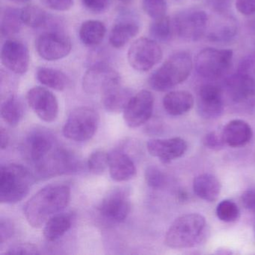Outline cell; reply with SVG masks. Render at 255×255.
<instances>
[{"mask_svg": "<svg viewBox=\"0 0 255 255\" xmlns=\"http://www.w3.org/2000/svg\"><path fill=\"white\" fill-rule=\"evenodd\" d=\"M203 144L207 148L218 151L224 148L225 142L222 132L219 133L216 131H212L206 134L203 138Z\"/></svg>", "mask_w": 255, "mask_h": 255, "instance_id": "38", "label": "cell"}, {"mask_svg": "<svg viewBox=\"0 0 255 255\" xmlns=\"http://www.w3.org/2000/svg\"><path fill=\"white\" fill-rule=\"evenodd\" d=\"M40 252H38V249H37L36 246L33 245L24 244L16 245V246H12L6 252L5 255H38Z\"/></svg>", "mask_w": 255, "mask_h": 255, "instance_id": "39", "label": "cell"}, {"mask_svg": "<svg viewBox=\"0 0 255 255\" xmlns=\"http://www.w3.org/2000/svg\"><path fill=\"white\" fill-rule=\"evenodd\" d=\"M12 1H14V2H27L29 0H12Z\"/></svg>", "mask_w": 255, "mask_h": 255, "instance_id": "47", "label": "cell"}, {"mask_svg": "<svg viewBox=\"0 0 255 255\" xmlns=\"http://www.w3.org/2000/svg\"><path fill=\"white\" fill-rule=\"evenodd\" d=\"M83 6L92 12H103L107 9L110 0H80Z\"/></svg>", "mask_w": 255, "mask_h": 255, "instance_id": "42", "label": "cell"}, {"mask_svg": "<svg viewBox=\"0 0 255 255\" xmlns=\"http://www.w3.org/2000/svg\"><path fill=\"white\" fill-rule=\"evenodd\" d=\"M213 1H215V2H216V4H218L219 3H220V5L221 4H222V3H224V2H226L227 1H228V0H213Z\"/></svg>", "mask_w": 255, "mask_h": 255, "instance_id": "46", "label": "cell"}, {"mask_svg": "<svg viewBox=\"0 0 255 255\" xmlns=\"http://www.w3.org/2000/svg\"><path fill=\"white\" fill-rule=\"evenodd\" d=\"M241 202L245 209L255 213V187L251 188L243 192Z\"/></svg>", "mask_w": 255, "mask_h": 255, "instance_id": "44", "label": "cell"}, {"mask_svg": "<svg viewBox=\"0 0 255 255\" xmlns=\"http://www.w3.org/2000/svg\"><path fill=\"white\" fill-rule=\"evenodd\" d=\"M35 48L44 60L56 61L66 57L71 53V40L63 34L49 32L40 35L35 41Z\"/></svg>", "mask_w": 255, "mask_h": 255, "instance_id": "14", "label": "cell"}, {"mask_svg": "<svg viewBox=\"0 0 255 255\" xmlns=\"http://www.w3.org/2000/svg\"><path fill=\"white\" fill-rule=\"evenodd\" d=\"M132 96L130 89L119 84L103 94V106L109 113H119L125 111Z\"/></svg>", "mask_w": 255, "mask_h": 255, "instance_id": "24", "label": "cell"}, {"mask_svg": "<svg viewBox=\"0 0 255 255\" xmlns=\"http://www.w3.org/2000/svg\"><path fill=\"white\" fill-rule=\"evenodd\" d=\"M221 186L219 179L211 174H202L197 176L193 181V190L195 195L208 202H214L220 195Z\"/></svg>", "mask_w": 255, "mask_h": 255, "instance_id": "23", "label": "cell"}, {"mask_svg": "<svg viewBox=\"0 0 255 255\" xmlns=\"http://www.w3.org/2000/svg\"><path fill=\"white\" fill-rule=\"evenodd\" d=\"M26 100L32 111L41 120L51 123L59 115L57 98L48 89L34 87L28 92Z\"/></svg>", "mask_w": 255, "mask_h": 255, "instance_id": "13", "label": "cell"}, {"mask_svg": "<svg viewBox=\"0 0 255 255\" xmlns=\"http://www.w3.org/2000/svg\"><path fill=\"white\" fill-rule=\"evenodd\" d=\"M23 23L32 28L39 27L45 23L47 14L38 5H28L20 11Z\"/></svg>", "mask_w": 255, "mask_h": 255, "instance_id": "32", "label": "cell"}, {"mask_svg": "<svg viewBox=\"0 0 255 255\" xmlns=\"http://www.w3.org/2000/svg\"><path fill=\"white\" fill-rule=\"evenodd\" d=\"M1 61L2 65L11 72L23 75L29 69V50L21 41L8 40L2 45Z\"/></svg>", "mask_w": 255, "mask_h": 255, "instance_id": "16", "label": "cell"}, {"mask_svg": "<svg viewBox=\"0 0 255 255\" xmlns=\"http://www.w3.org/2000/svg\"><path fill=\"white\" fill-rule=\"evenodd\" d=\"M78 164L74 155L57 145L35 166L38 177L41 178H50L62 174L75 172Z\"/></svg>", "mask_w": 255, "mask_h": 255, "instance_id": "8", "label": "cell"}, {"mask_svg": "<svg viewBox=\"0 0 255 255\" xmlns=\"http://www.w3.org/2000/svg\"><path fill=\"white\" fill-rule=\"evenodd\" d=\"M20 11L14 8H5L2 11L0 20V32L2 37H11L21 29Z\"/></svg>", "mask_w": 255, "mask_h": 255, "instance_id": "30", "label": "cell"}, {"mask_svg": "<svg viewBox=\"0 0 255 255\" xmlns=\"http://www.w3.org/2000/svg\"><path fill=\"white\" fill-rule=\"evenodd\" d=\"M128 57L132 68L142 72L148 71L162 60V49L155 40L138 38L129 47Z\"/></svg>", "mask_w": 255, "mask_h": 255, "instance_id": "10", "label": "cell"}, {"mask_svg": "<svg viewBox=\"0 0 255 255\" xmlns=\"http://www.w3.org/2000/svg\"><path fill=\"white\" fill-rule=\"evenodd\" d=\"M206 219L198 213L176 219L165 234V243L171 249H189L201 243L207 233Z\"/></svg>", "mask_w": 255, "mask_h": 255, "instance_id": "2", "label": "cell"}, {"mask_svg": "<svg viewBox=\"0 0 255 255\" xmlns=\"http://www.w3.org/2000/svg\"><path fill=\"white\" fill-rule=\"evenodd\" d=\"M24 115L21 101L14 95L7 97L1 105V116L9 126L15 127L20 124Z\"/></svg>", "mask_w": 255, "mask_h": 255, "instance_id": "27", "label": "cell"}, {"mask_svg": "<svg viewBox=\"0 0 255 255\" xmlns=\"http://www.w3.org/2000/svg\"><path fill=\"white\" fill-rule=\"evenodd\" d=\"M187 148V143L180 137L165 139H151L149 140L147 143L148 153L165 164L170 163L173 160L183 156Z\"/></svg>", "mask_w": 255, "mask_h": 255, "instance_id": "18", "label": "cell"}, {"mask_svg": "<svg viewBox=\"0 0 255 255\" xmlns=\"http://www.w3.org/2000/svg\"><path fill=\"white\" fill-rule=\"evenodd\" d=\"M222 133L225 144L232 147L246 145L253 136V131L250 125L240 119L228 122L224 128Z\"/></svg>", "mask_w": 255, "mask_h": 255, "instance_id": "21", "label": "cell"}, {"mask_svg": "<svg viewBox=\"0 0 255 255\" xmlns=\"http://www.w3.org/2000/svg\"><path fill=\"white\" fill-rule=\"evenodd\" d=\"M98 113L90 107L74 109L68 116L62 132L68 139L74 141H86L96 133L99 126Z\"/></svg>", "mask_w": 255, "mask_h": 255, "instance_id": "5", "label": "cell"}, {"mask_svg": "<svg viewBox=\"0 0 255 255\" xmlns=\"http://www.w3.org/2000/svg\"><path fill=\"white\" fill-rule=\"evenodd\" d=\"M70 199L71 189L68 185H48L27 201L24 207L25 217L31 226L41 228L52 216L63 210Z\"/></svg>", "mask_w": 255, "mask_h": 255, "instance_id": "1", "label": "cell"}, {"mask_svg": "<svg viewBox=\"0 0 255 255\" xmlns=\"http://www.w3.org/2000/svg\"><path fill=\"white\" fill-rule=\"evenodd\" d=\"M34 183L32 173L18 164H7L0 168V202L15 204L23 199Z\"/></svg>", "mask_w": 255, "mask_h": 255, "instance_id": "4", "label": "cell"}, {"mask_svg": "<svg viewBox=\"0 0 255 255\" xmlns=\"http://www.w3.org/2000/svg\"><path fill=\"white\" fill-rule=\"evenodd\" d=\"M131 210L130 192L126 187L110 190L98 208L99 216L107 224H119L129 216Z\"/></svg>", "mask_w": 255, "mask_h": 255, "instance_id": "7", "label": "cell"}, {"mask_svg": "<svg viewBox=\"0 0 255 255\" xmlns=\"http://www.w3.org/2000/svg\"><path fill=\"white\" fill-rule=\"evenodd\" d=\"M230 96L236 102H243L255 95V80L245 70L239 71L227 80Z\"/></svg>", "mask_w": 255, "mask_h": 255, "instance_id": "20", "label": "cell"}, {"mask_svg": "<svg viewBox=\"0 0 255 255\" xmlns=\"http://www.w3.org/2000/svg\"><path fill=\"white\" fill-rule=\"evenodd\" d=\"M119 73L107 64L100 63L91 67L83 79V88L89 95L103 94L120 84Z\"/></svg>", "mask_w": 255, "mask_h": 255, "instance_id": "11", "label": "cell"}, {"mask_svg": "<svg viewBox=\"0 0 255 255\" xmlns=\"http://www.w3.org/2000/svg\"><path fill=\"white\" fill-rule=\"evenodd\" d=\"M209 18L202 10H185L174 17V27L177 35L188 41L201 39L207 32Z\"/></svg>", "mask_w": 255, "mask_h": 255, "instance_id": "9", "label": "cell"}, {"mask_svg": "<svg viewBox=\"0 0 255 255\" xmlns=\"http://www.w3.org/2000/svg\"><path fill=\"white\" fill-rule=\"evenodd\" d=\"M171 19L165 16L162 18L153 20L150 26V34L153 40L165 42L171 37Z\"/></svg>", "mask_w": 255, "mask_h": 255, "instance_id": "33", "label": "cell"}, {"mask_svg": "<svg viewBox=\"0 0 255 255\" xmlns=\"http://www.w3.org/2000/svg\"><path fill=\"white\" fill-rule=\"evenodd\" d=\"M14 233V225L8 219H1L0 221V244H3L12 237Z\"/></svg>", "mask_w": 255, "mask_h": 255, "instance_id": "40", "label": "cell"}, {"mask_svg": "<svg viewBox=\"0 0 255 255\" xmlns=\"http://www.w3.org/2000/svg\"><path fill=\"white\" fill-rule=\"evenodd\" d=\"M88 168L92 174H101L109 168V153L104 150H96L89 156Z\"/></svg>", "mask_w": 255, "mask_h": 255, "instance_id": "35", "label": "cell"}, {"mask_svg": "<svg viewBox=\"0 0 255 255\" xmlns=\"http://www.w3.org/2000/svg\"><path fill=\"white\" fill-rule=\"evenodd\" d=\"M144 177L146 183L152 189H161L166 183L165 174L157 167L153 165H150L146 168Z\"/></svg>", "mask_w": 255, "mask_h": 255, "instance_id": "37", "label": "cell"}, {"mask_svg": "<svg viewBox=\"0 0 255 255\" xmlns=\"http://www.w3.org/2000/svg\"><path fill=\"white\" fill-rule=\"evenodd\" d=\"M162 104L166 113L171 116H183L192 110L194 98L186 91H174L164 97Z\"/></svg>", "mask_w": 255, "mask_h": 255, "instance_id": "22", "label": "cell"}, {"mask_svg": "<svg viewBox=\"0 0 255 255\" xmlns=\"http://www.w3.org/2000/svg\"><path fill=\"white\" fill-rule=\"evenodd\" d=\"M109 170L115 181H128L136 174L135 164L130 157L122 150H113L109 153Z\"/></svg>", "mask_w": 255, "mask_h": 255, "instance_id": "19", "label": "cell"}, {"mask_svg": "<svg viewBox=\"0 0 255 255\" xmlns=\"http://www.w3.org/2000/svg\"><path fill=\"white\" fill-rule=\"evenodd\" d=\"M37 79L42 85L56 91H64L70 86L69 78L59 70L41 68L37 71Z\"/></svg>", "mask_w": 255, "mask_h": 255, "instance_id": "26", "label": "cell"}, {"mask_svg": "<svg viewBox=\"0 0 255 255\" xmlns=\"http://www.w3.org/2000/svg\"><path fill=\"white\" fill-rule=\"evenodd\" d=\"M10 137L8 135V132L5 130L4 128H1V130H0V147L2 150L8 147V144H9Z\"/></svg>", "mask_w": 255, "mask_h": 255, "instance_id": "45", "label": "cell"}, {"mask_svg": "<svg viewBox=\"0 0 255 255\" xmlns=\"http://www.w3.org/2000/svg\"><path fill=\"white\" fill-rule=\"evenodd\" d=\"M72 226V217L68 214H57L52 216L44 225V238L49 242L56 241L63 237Z\"/></svg>", "mask_w": 255, "mask_h": 255, "instance_id": "25", "label": "cell"}, {"mask_svg": "<svg viewBox=\"0 0 255 255\" xmlns=\"http://www.w3.org/2000/svg\"><path fill=\"white\" fill-rule=\"evenodd\" d=\"M197 107L200 116L205 119H216L224 112V102L221 89L214 85L201 86L198 91Z\"/></svg>", "mask_w": 255, "mask_h": 255, "instance_id": "17", "label": "cell"}, {"mask_svg": "<svg viewBox=\"0 0 255 255\" xmlns=\"http://www.w3.org/2000/svg\"><path fill=\"white\" fill-rule=\"evenodd\" d=\"M138 30V26L132 22H122L116 24L110 32V44L115 48H122L136 36Z\"/></svg>", "mask_w": 255, "mask_h": 255, "instance_id": "29", "label": "cell"}, {"mask_svg": "<svg viewBox=\"0 0 255 255\" xmlns=\"http://www.w3.org/2000/svg\"><path fill=\"white\" fill-rule=\"evenodd\" d=\"M121 1H123V2H127V1H129V0H121Z\"/></svg>", "mask_w": 255, "mask_h": 255, "instance_id": "48", "label": "cell"}, {"mask_svg": "<svg viewBox=\"0 0 255 255\" xmlns=\"http://www.w3.org/2000/svg\"><path fill=\"white\" fill-rule=\"evenodd\" d=\"M240 213L238 206L230 200L221 201L216 207V216L224 222H235L238 219Z\"/></svg>", "mask_w": 255, "mask_h": 255, "instance_id": "34", "label": "cell"}, {"mask_svg": "<svg viewBox=\"0 0 255 255\" xmlns=\"http://www.w3.org/2000/svg\"><path fill=\"white\" fill-rule=\"evenodd\" d=\"M193 61L186 52H178L167 59L149 78V84L156 92H166L187 80Z\"/></svg>", "mask_w": 255, "mask_h": 255, "instance_id": "3", "label": "cell"}, {"mask_svg": "<svg viewBox=\"0 0 255 255\" xmlns=\"http://www.w3.org/2000/svg\"><path fill=\"white\" fill-rule=\"evenodd\" d=\"M237 30L235 20L231 17H225L216 22L209 34V38L213 41H226L234 38Z\"/></svg>", "mask_w": 255, "mask_h": 255, "instance_id": "31", "label": "cell"}, {"mask_svg": "<svg viewBox=\"0 0 255 255\" xmlns=\"http://www.w3.org/2000/svg\"><path fill=\"white\" fill-rule=\"evenodd\" d=\"M57 146L56 138L47 129L37 128L31 131L25 138V153L28 159L36 165Z\"/></svg>", "mask_w": 255, "mask_h": 255, "instance_id": "15", "label": "cell"}, {"mask_svg": "<svg viewBox=\"0 0 255 255\" xmlns=\"http://www.w3.org/2000/svg\"><path fill=\"white\" fill-rule=\"evenodd\" d=\"M235 5L237 11L243 15L255 14V0H236Z\"/></svg>", "mask_w": 255, "mask_h": 255, "instance_id": "43", "label": "cell"}, {"mask_svg": "<svg viewBox=\"0 0 255 255\" xmlns=\"http://www.w3.org/2000/svg\"><path fill=\"white\" fill-rule=\"evenodd\" d=\"M144 12L153 20L165 17L167 5L165 0H143Z\"/></svg>", "mask_w": 255, "mask_h": 255, "instance_id": "36", "label": "cell"}, {"mask_svg": "<svg viewBox=\"0 0 255 255\" xmlns=\"http://www.w3.org/2000/svg\"><path fill=\"white\" fill-rule=\"evenodd\" d=\"M107 32L105 25L98 20H87L82 24L80 38L85 45L92 47L104 40Z\"/></svg>", "mask_w": 255, "mask_h": 255, "instance_id": "28", "label": "cell"}, {"mask_svg": "<svg viewBox=\"0 0 255 255\" xmlns=\"http://www.w3.org/2000/svg\"><path fill=\"white\" fill-rule=\"evenodd\" d=\"M154 98L147 90L133 95L124 113L125 123L130 128H137L147 123L153 111Z\"/></svg>", "mask_w": 255, "mask_h": 255, "instance_id": "12", "label": "cell"}, {"mask_svg": "<svg viewBox=\"0 0 255 255\" xmlns=\"http://www.w3.org/2000/svg\"><path fill=\"white\" fill-rule=\"evenodd\" d=\"M233 50L227 49L204 48L197 54L195 67L204 78L216 80L223 77L232 65Z\"/></svg>", "mask_w": 255, "mask_h": 255, "instance_id": "6", "label": "cell"}, {"mask_svg": "<svg viewBox=\"0 0 255 255\" xmlns=\"http://www.w3.org/2000/svg\"><path fill=\"white\" fill-rule=\"evenodd\" d=\"M41 2L50 9L55 11H68L72 8L74 0H41Z\"/></svg>", "mask_w": 255, "mask_h": 255, "instance_id": "41", "label": "cell"}]
</instances>
